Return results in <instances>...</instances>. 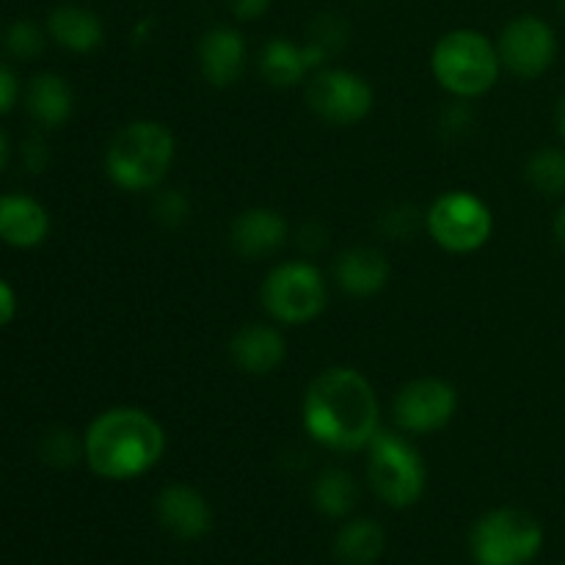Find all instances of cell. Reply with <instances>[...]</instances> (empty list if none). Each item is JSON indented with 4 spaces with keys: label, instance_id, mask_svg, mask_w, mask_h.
<instances>
[{
    "label": "cell",
    "instance_id": "obj_24",
    "mask_svg": "<svg viewBox=\"0 0 565 565\" xmlns=\"http://www.w3.org/2000/svg\"><path fill=\"white\" fill-rule=\"evenodd\" d=\"M39 456L44 463L55 469H72L81 461H86V445L83 436H77L70 428H50L39 441Z\"/></svg>",
    "mask_w": 565,
    "mask_h": 565
},
{
    "label": "cell",
    "instance_id": "obj_21",
    "mask_svg": "<svg viewBox=\"0 0 565 565\" xmlns=\"http://www.w3.org/2000/svg\"><path fill=\"white\" fill-rule=\"evenodd\" d=\"M386 535L373 519H353L337 535L334 552L342 565H373L384 555Z\"/></svg>",
    "mask_w": 565,
    "mask_h": 565
},
{
    "label": "cell",
    "instance_id": "obj_7",
    "mask_svg": "<svg viewBox=\"0 0 565 565\" xmlns=\"http://www.w3.org/2000/svg\"><path fill=\"white\" fill-rule=\"evenodd\" d=\"M469 546L478 565H527L544 546V527L527 511L497 508L475 522Z\"/></svg>",
    "mask_w": 565,
    "mask_h": 565
},
{
    "label": "cell",
    "instance_id": "obj_3",
    "mask_svg": "<svg viewBox=\"0 0 565 565\" xmlns=\"http://www.w3.org/2000/svg\"><path fill=\"white\" fill-rule=\"evenodd\" d=\"M174 132L154 119H138L121 127L105 149V171L121 191H154L174 163Z\"/></svg>",
    "mask_w": 565,
    "mask_h": 565
},
{
    "label": "cell",
    "instance_id": "obj_38",
    "mask_svg": "<svg viewBox=\"0 0 565 565\" xmlns=\"http://www.w3.org/2000/svg\"><path fill=\"white\" fill-rule=\"evenodd\" d=\"M557 6H561V11L565 14V0H557Z\"/></svg>",
    "mask_w": 565,
    "mask_h": 565
},
{
    "label": "cell",
    "instance_id": "obj_5",
    "mask_svg": "<svg viewBox=\"0 0 565 565\" xmlns=\"http://www.w3.org/2000/svg\"><path fill=\"white\" fill-rule=\"evenodd\" d=\"M367 478L381 502L390 508H412L423 497L428 469L406 436L379 428L367 445Z\"/></svg>",
    "mask_w": 565,
    "mask_h": 565
},
{
    "label": "cell",
    "instance_id": "obj_25",
    "mask_svg": "<svg viewBox=\"0 0 565 565\" xmlns=\"http://www.w3.org/2000/svg\"><path fill=\"white\" fill-rule=\"evenodd\" d=\"M307 42L323 50L331 58V55H340L342 50L348 47V42H351V25H348L345 17L337 14V11H323V14L315 17L312 25H309Z\"/></svg>",
    "mask_w": 565,
    "mask_h": 565
},
{
    "label": "cell",
    "instance_id": "obj_32",
    "mask_svg": "<svg viewBox=\"0 0 565 565\" xmlns=\"http://www.w3.org/2000/svg\"><path fill=\"white\" fill-rule=\"evenodd\" d=\"M270 3H274V0H230V11L237 20L252 22L259 20V17L270 9Z\"/></svg>",
    "mask_w": 565,
    "mask_h": 565
},
{
    "label": "cell",
    "instance_id": "obj_17",
    "mask_svg": "<svg viewBox=\"0 0 565 565\" xmlns=\"http://www.w3.org/2000/svg\"><path fill=\"white\" fill-rule=\"evenodd\" d=\"M50 235V213L28 193L0 196V241L11 248H36Z\"/></svg>",
    "mask_w": 565,
    "mask_h": 565
},
{
    "label": "cell",
    "instance_id": "obj_10",
    "mask_svg": "<svg viewBox=\"0 0 565 565\" xmlns=\"http://www.w3.org/2000/svg\"><path fill=\"white\" fill-rule=\"evenodd\" d=\"M458 412V392L445 379H414L397 392L392 403V417L403 434H436Z\"/></svg>",
    "mask_w": 565,
    "mask_h": 565
},
{
    "label": "cell",
    "instance_id": "obj_29",
    "mask_svg": "<svg viewBox=\"0 0 565 565\" xmlns=\"http://www.w3.org/2000/svg\"><path fill=\"white\" fill-rule=\"evenodd\" d=\"M20 160L28 174H42L50 163V147L42 136H28L20 147Z\"/></svg>",
    "mask_w": 565,
    "mask_h": 565
},
{
    "label": "cell",
    "instance_id": "obj_26",
    "mask_svg": "<svg viewBox=\"0 0 565 565\" xmlns=\"http://www.w3.org/2000/svg\"><path fill=\"white\" fill-rule=\"evenodd\" d=\"M47 47V36L33 20H17L6 31V50L20 61H33Z\"/></svg>",
    "mask_w": 565,
    "mask_h": 565
},
{
    "label": "cell",
    "instance_id": "obj_1",
    "mask_svg": "<svg viewBox=\"0 0 565 565\" xmlns=\"http://www.w3.org/2000/svg\"><path fill=\"white\" fill-rule=\"evenodd\" d=\"M303 430L334 452L367 450L381 428L373 384L353 367H329L303 395Z\"/></svg>",
    "mask_w": 565,
    "mask_h": 565
},
{
    "label": "cell",
    "instance_id": "obj_36",
    "mask_svg": "<svg viewBox=\"0 0 565 565\" xmlns=\"http://www.w3.org/2000/svg\"><path fill=\"white\" fill-rule=\"evenodd\" d=\"M9 154H11V141L9 136H6L3 127H0V171H3L6 163H9Z\"/></svg>",
    "mask_w": 565,
    "mask_h": 565
},
{
    "label": "cell",
    "instance_id": "obj_11",
    "mask_svg": "<svg viewBox=\"0 0 565 565\" xmlns=\"http://www.w3.org/2000/svg\"><path fill=\"white\" fill-rule=\"evenodd\" d=\"M497 50H500V61L508 72L522 81H535L555 64V28L541 17L522 14L502 28Z\"/></svg>",
    "mask_w": 565,
    "mask_h": 565
},
{
    "label": "cell",
    "instance_id": "obj_33",
    "mask_svg": "<svg viewBox=\"0 0 565 565\" xmlns=\"http://www.w3.org/2000/svg\"><path fill=\"white\" fill-rule=\"evenodd\" d=\"M17 318V292L6 279H0V329Z\"/></svg>",
    "mask_w": 565,
    "mask_h": 565
},
{
    "label": "cell",
    "instance_id": "obj_12",
    "mask_svg": "<svg viewBox=\"0 0 565 565\" xmlns=\"http://www.w3.org/2000/svg\"><path fill=\"white\" fill-rule=\"evenodd\" d=\"M160 527L180 541H199L213 530V508L202 491L185 483L166 486L154 502Z\"/></svg>",
    "mask_w": 565,
    "mask_h": 565
},
{
    "label": "cell",
    "instance_id": "obj_23",
    "mask_svg": "<svg viewBox=\"0 0 565 565\" xmlns=\"http://www.w3.org/2000/svg\"><path fill=\"white\" fill-rule=\"evenodd\" d=\"M527 180L541 196H565V149H539L527 163Z\"/></svg>",
    "mask_w": 565,
    "mask_h": 565
},
{
    "label": "cell",
    "instance_id": "obj_16",
    "mask_svg": "<svg viewBox=\"0 0 565 565\" xmlns=\"http://www.w3.org/2000/svg\"><path fill=\"white\" fill-rule=\"evenodd\" d=\"M230 359L248 375H270L285 364L287 342L276 326L248 323L230 340Z\"/></svg>",
    "mask_w": 565,
    "mask_h": 565
},
{
    "label": "cell",
    "instance_id": "obj_22",
    "mask_svg": "<svg viewBox=\"0 0 565 565\" xmlns=\"http://www.w3.org/2000/svg\"><path fill=\"white\" fill-rule=\"evenodd\" d=\"M312 500L323 516L345 519L359 502V486L345 469H326L312 486Z\"/></svg>",
    "mask_w": 565,
    "mask_h": 565
},
{
    "label": "cell",
    "instance_id": "obj_2",
    "mask_svg": "<svg viewBox=\"0 0 565 565\" xmlns=\"http://www.w3.org/2000/svg\"><path fill=\"white\" fill-rule=\"evenodd\" d=\"M86 463L97 478L136 480L160 463L166 430L138 406H116L92 419L83 434Z\"/></svg>",
    "mask_w": 565,
    "mask_h": 565
},
{
    "label": "cell",
    "instance_id": "obj_27",
    "mask_svg": "<svg viewBox=\"0 0 565 565\" xmlns=\"http://www.w3.org/2000/svg\"><path fill=\"white\" fill-rule=\"evenodd\" d=\"M419 230V210L414 204H395L381 215V232L392 241H408Z\"/></svg>",
    "mask_w": 565,
    "mask_h": 565
},
{
    "label": "cell",
    "instance_id": "obj_14",
    "mask_svg": "<svg viewBox=\"0 0 565 565\" xmlns=\"http://www.w3.org/2000/svg\"><path fill=\"white\" fill-rule=\"evenodd\" d=\"M326 61H329V55L315 44H296L281 36H274L259 50V72L274 88L298 86L309 72L323 70Z\"/></svg>",
    "mask_w": 565,
    "mask_h": 565
},
{
    "label": "cell",
    "instance_id": "obj_30",
    "mask_svg": "<svg viewBox=\"0 0 565 565\" xmlns=\"http://www.w3.org/2000/svg\"><path fill=\"white\" fill-rule=\"evenodd\" d=\"M472 125L475 114L472 108H469L467 99H458V103H452L450 108L441 114V130H445L447 136H461V132H467Z\"/></svg>",
    "mask_w": 565,
    "mask_h": 565
},
{
    "label": "cell",
    "instance_id": "obj_13",
    "mask_svg": "<svg viewBox=\"0 0 565 565\" xmlns=\"http://www.w3.org/2000/svg\"><path fill=\"white\" fill-rule=\"evenodd\" d=\"M199 70L215 88H230L246 72L248 47L246 39L232 25H213L199 39Z\"/></svg>",
    "mask_w": 565,
    "mask_h": 565
},
{
    "label": "cell",
    "instance_id": "obj_15",
    "mask_svg": "<svg viewBox=\"0 0 565 565\" xmlns=\"http://www.w3.org/2000/svg\"><path fill=\"white\" fill-rule=\"evenodd\" d=\"M232 252L243 259L274 257L287 243V221L274 207L243 210L230 226Z\"/></svg>",
    "mask_w": 565,
    "mask_h": 565
},
{
    "label": "cell",
    "instance_id": "obj_9",
    "mask_svg": "<svg viewBox=\"0 0 565 565\" xmlns=\"http://www.w3.org/2000/svg\"><path fill=\"white\" fill-rule=\"evenodd\" d=\"M373 86L367 77L342 66H323L307 83V103L323 121L337 127L359 125L373 110Z\"/></svg>",
    "mask_w": 565,
    "mask_h": 565
},
{
    "label": "cell",
    "instance_id": "obj_37",
    "mask_svg": "<svg viewBox=\"0 0 565 565\" xmlns=\"http://www.w3.org/2000/svg\"><path fill=\"white\" fill-rule=\"evenodd\" d=\"M557 130H561V136L565 138V97L561 103V110H557Z\"/></svg>",
    "mask_w": 565,
    "mask_h": 565
},
{
    "label": "cell",
    "instance_id": "obj_34",
    "mask_svg": "<svg viewBox=\"0 0 565 565\" xmlns=\"http://www.w3.org/2000/svg\"><path fill=\"white\" fill-rule=\"evenodd\" d=\"M301 248H307V254H318L320 248L326 246V232H323V226H318V224H307L301 230Z\"/></svg>",
    "mask_w": 565,
    "mask_h": 565
},
{
    "label": "cell",
    "instance_id": "obj_8",
    "mask_svg": "<svg viewBox=\"0 0 565 565\" xmlns=\"http://www.w3.org/2000/svg\"><path fill=\"white\" fill-rule=\"evenodd\" d=\"M425 230L445 252L472 254L489 243L494 215L478 193L447 191L425 213Z\"/></svg>",
    "mask_w": 565,
    "mask_h": 565
},
{
    "label": "cell",
    "instance_id": "obj_39",
    "mask_svg": "<svg viewBox=\"0 0 565 565\" xmlns=\"http://www.w3.org/2000/svg\"><path fill=\"white\" fill-rule=\"evenodd\" d=\"M353 3H364V0H353Z\"/></svg>",
    "mask_w": 565,
    "mask_h": 565
},
{
    "label": "cell",
    "instance_id": "obj_19",
    "mask_svg": "<svg viewBox=\"0 0 565 565\" xmlns=\"http://www.w3.org/2000/svg\"><path fill=\"white\" fill-rule=\"evenodd\" d=\"M47 33L55 44L77 55L94 53L105 42V25L92 9L75 3L55 6L47 17Z\"/></svg>",
    "mask_w": 565,
    "mask_h": 565
},
{
    "label": "cell",
    "instance_id": "obj_18",
    "mask_svg": "<svg viewBox=\"0 0 565 565\" xmlns=\"http://www.w3.org/2000/svg\"><path fill=\"white\" fill-rule=\"evenodd\" d=\"M392 265L384 252L370 246L348 248L337 257L334 279L342 292L353 298H373L390 285Z\"/></svg>",
    "mask_w": 565,
    "mask_h": 565
},
{
    "label": "cell",
    "instance_id": "obj_20",
    "mask_svg": "<svg viewBox=\"0 0 565 565\" xmlns=\"http://www.w3.org/2000/svg\"><path fill=\"white\" fill-rule=\"evenodd\" d=\"M25 108L39 127L55 130V127L70 121L72 108H75V94H72L66 77L55 75V72H39L28 83Z\"/></svg>",
    "mask_w": 565,
    "mask_h": 565
},
{
    "label": "cell",
    "instance_id": "obj_31",
    "mask_svg": "<svg viewBox=\"0 0 565 565\" xmlns=\"http://www.w3.org/2000/svg\"><path fill=\"white\" fill-rule=\"evenodd\" d=\"M20 99V83L17 75L6 64H0V116L9 114Z\"/></svg>",
    "mask_w": 565,
    "mask_h": 565
},
{
    "label": "cell",
    "instance_id": "obj_6",
    "mask_svg": "<svg viewBox=\"0 0 565 565\" xmlns=\"http://www.w3.org/2000/svg\"><path fill=\"white\" fill-rule=\"evenodd\" d=\"M263 307L276 323L303 326L320 318L329 303V285L320 268L307 259H290L268 270L263 281Z\"/></svg>",
    "mask_w": 565,
    "mask_h": 565
},
{
    "label": "cell",
    "instance_id": "obj_4",
    "mask_svg": "<svg viewBox=\"0 0 565 565\" xmlns=\"http://www.w3.org/2000/svg\"><path fill=\"white\" fill-rule=\"evenodd\" d=\"M430 72L445 92L458 99H475L500 81V50L486 33L458 28L445 33L430 53Z\"/></svg>",
    "mask_w": 565,
    "mask_h": 565
},
{
    "label": "cell",
    "instance_id": "obj_28",
    "mask_svg": "<svg viewBox=\"0 0 565 565\" xmlns=\"http://www.w3.org/2000/svg\"><path fill=\"white\" fill-rule=\"evenodd\" d=\"M154 218L163 226H182L191 215V199H188L185 191H177V188H169V191L160 193L154 199Z\"/></svg>",
    "mask_w": 565,
    "mask_h": 565
},
{
    "label": "cell",
    "instance_id": "obj_35",
    "mask_svg": "<svg viewBox=\"0 0 565 565\" xmlns=\"http://www.w3.org/2000/svg\"><path fill=\"white\" fill-rule=\"evenodd\" d=\"M555 241H557V246L565 252V204L557 210V215H555Z\"/></svg>",
    "mask_w": 565,
    "mask_h": 565
}]
</instances>
